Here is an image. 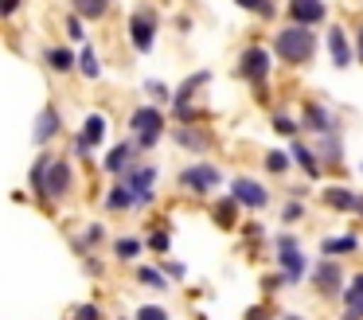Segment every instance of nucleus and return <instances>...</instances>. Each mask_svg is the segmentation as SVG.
Segmentation results:
<instances>
[{"label": "nucleus", "instance_id": "1", "mask_svg": "<svg viewBox=\"0 0 363 320\" xmlns=\"http://www.w3.org/2000/svg\"><path fill=\"white\" fill-rule=\"evenodd\" d=\"M320 43H324V35L316 28H301V23H289V20L281 28H274V35H269V47H274L277 62L289 70L308 67L316 59V51H320Z\"/></svg>", "mask_w": 363, "mask_h": 320}, {"label": "nucleus", "instance_id": "2", "mask_svg": "<svg viewBox=\"0 0 363 320\" xmlns=\"http://www.w3.org/2000/svg\"><path fill=\"white\" fill-rule=\"evenodd\" d=\"M223 168L215 160H207V156H196L191 164H184L180 172H176V192L188 195V199H211V195L223 192Z\"/></svg>", "mask_w": 363, "mask_h": 320}, {"label": "nucleus", "instance_id": "3", "mask_svg": "<svg viewBox=\"0 0 363 320\" xmlns=\"http://www.w3.org/2000/svg\"><path fill=\"white\" fill-rule=\"evenodd\" d=\"M125 129H129V137L137 140L141 153H152V148L168 137V109L157 106V101H141V106L129 109Z\"/></svg>", "mask_w": 363, "mask_h": 320}, {"label": "nucleus", "instance_id": "4", "mask_svg": "<svg viewBox=\"0 0 363 320\" xmlns=\"http://www.w3.org/2000/svg\"><path fill=\"white\" fill-rule=\"evenodd\" d=\"M274 67H277L274 47L258 43V39H250L246 47H238V55H235V78L246 82V86H269Z\"/></svg>", "mask_w": 363, "mask_h": 320}, {"label": "nucleus", "instance_id": "5", "mask_svg": "<svg viewBox=\"0 0 363 320\" xmlns=\"http://www.w3.org/2000/svg\"><path fill=\"white\" fill-rule=\"evenodd\" d=\"M125 39H129V51L133 55H152V47H157V39H160L157 4H149V0L133 4V12H129V20H125Z\"/></svg>", "mask_w": 363, "mask_h": 320}, {"label": "nucleus", "instance_id": "6", "mask_svg": "<svg viewBox=\"0 0 363 320\" xmlns=\"http://www.w3.org/2000/svg\"><path fill=\"white\" fill-rule=\"evenodd\" d=\"M274 258H277V270L285 273V281L289 285H301V281H308V273H313V265H308L305 250H301V238L293 231H281L274 242Z\"/></svg>", "mask_w": 363, "mask_h": 320}, {"label": "nucleus", "instance_id": "7", "mask_svg": "<svg viewBox=\"0 0 363 320\" xmlns=\"http://www.w3.org/2000/svg\"><path fill=\"white\" fill-rule=\"evenodd\" d=\"M301 137H324V133H336V129H344L340 125V114L328 106V101H320V98H308V101H301Z\"/></svg>", "mask_w": 363, "mask_h": 320}, {"label": "nucleus", "instance_id": "8", "mask_svg": "<svg viewBox=\"0 0 363 320\" xmlns=\"http://www.w3.org/2000/svg\"><path fill=\"white\" fill-rule=\"evenodd\" d=\"M121 180H125L129 192H133V211H149L152 203H157V180H160L157 164L137 160V164H133V168H129Z\"/></svg>", "mask_w": 363, "mask_h": 320}, {"label": "nucleus", "instance_id": "9", "mask_svg": "<svg viewBox=\"0 0 363 320\" xmlns=\"http://www.w3.org/2000/svg\"><path fill=\"white\" fill-rule=\"evenodd\" d=\"M74 187H79L74 160H71V156H55V160H51V168H48V199H51V207H59V203L71 199Z\"/></svg>", "mask_w": 363, "mask_h": 320}, {"label": "nucleus", "instance_id": "10", "mask_svg": "<svg viewBox=\"0 0 363 320\" xmlns=\"http://www.w3.org/2000/svg\"><path fill=\"white\" fill-rule=\"evenodd\" d=\"M227 192L238 199V207H242V211H254V215H258V211H266L269 199H274L269 184H262L258 176H235V180L227 184Z\"/></svg>", "mask_w": 363, "mask_h": 320}, {"label": "nucleus", "instance_id": "11", "mask_svg": "<svg viewBox=\"0 0 363 320\" xmlns=\"http://www.w3.org/2000/svg\"><path fill=\"white\" fill-rule=\"evenodd\" d=\"M308 281H313V289L320 297H344L347 273H344V265H340V258H320V262L313 265V273H308Z\"/></svg>", "mask_w": 363, "mask_h": 320}, {"label": "nucleus", "instance_id": "12", "mask_svg": "<svg viewBox=\"0 0 363 320\" xmlns=\"http://www.w3.org/2000/svg\"><path fill=\"white\" fill-rule=\"evenodd\" d=\"M324 51H328V62L336 70H347L355 62V39H352V31H347L344 23H332V28L324 31Z\"/></svg>", "mask_w": 363, "mask_h": 320}, {"label": "nucleus", "instance_id": "13", "mask_svg": "<svg viewBox=\"0 0 363 320\" xmlns=\"http://www.w3.org/2000/svg\"><path fill=\"white\" fill-rule=\"evenodd\" d=\"M172 145L188 156H203L215 148V133L207 125H172Z\"/></svg>", "mask_w": 363, "mask_h": 320}, {"label": "nucleus", "instance_id": "14", "mask_svg": "<svg viewBox=\"0 0 363 320\" xmlns=\"http://www.w3.org/2000/svg\"><path fill=\"white\" fill-rule=\"evenodd\" d=\"M281 12L289 23H301V28H324L328 23V4L324 0H285Z\"/></svg>", "mask_w": 363, "mask_h": 320}, {"label": "nucleus", "instance_id": "15", "mask_svg": "<svg viewBox=\"0 0 363 320\" xmlns=\"http://www.w3.org/2000/svg\"><path fill=\"white\" fill-rule=\"evenodd\" d=\"M137 160H141V148H137V140H133V137H125V140H118L113 148H106V156H102V172H106V176H113V180H121Z\"/></svg>", "mask_w": 363, "mask_h": 320}, {"label": "nucleus", "instance_id": "16", "mask_svg": "<svg viewBox=\"0 0 363 320\" xmlns=\"http://www.w3.org/2000/svg\"><path fill=\"white\" fill-rule=\"evenodd\" d=\"M40 59H43V67H48L55 78L79 75V47L74 43H48L40 51Z\"/></svg>", "mask_w": 363, "mask_h": 320}, {"label": "nucleus", "instance_id": "17", "mask_svg": "<svg viewBox=\"0 0 363 320\" xmlns=\"http://www.w3.org/2000/svg\"><path fill=\"white\" fill-rule=\"evenodd\" d=\"M63 133V109L55 106V101H48V106L35 114V125H32V140H35V148H48L51 140Z\"/></svg>", "mask_w": 363, "mask_h": 320}, {"label": "nucleus", "instance_id": "18", "mask_svg": "<svg viewBox=\"0 0 363 320\" xmlns=\"http://www.w3.org/2000/svg\"><path fill=\"white\" fill-rule=\"evenodd\" d=\"M289 156H293V168H301V172H305V180H308V184H316V180L324 176V164H320V156H316L313 140L293 137V140H289Z\"/></svg>", "mask_w": 363, "mask_h": 320}, {"label": "nucleus", "instance_id": "19", "mask_svg": "<svg viewBox=\"0 0 363 320\" xmlns=\"http://www.w3.org/2000/svg\"><path fill=\"white\" fill-rule=\"evenodd\" d=\"M313 148H316V156H320L324 172H340V168H344V129L324 133V137H313Z\"/></svg>", "mask_w": 363, "mask_h": 320}, {"label": "nucleus", "instance_id": "20", "mask_svg": "<svg viewBox=\"0 0 363 320\" xmlns=\"http://www.w3.org/2000/svg\"><path fill=\"white\" fill-rule=\"evenodd\" d=\"M51 160H55V153H40L32 160V172H28V187H32L35 203H40L43 211H55L51 199H48V168H51Z\"/></svg>", "mask_w": 363, "mask_h": 320}, {"label": "nucleus", "instance_id": "21", "mask_svg": "<svg viewBox=\"0 0 363 320\" xmlns=\"http://www.w3.org/2000/svg\"><path fill=\"white\" fill-rule=\"evenodd\" d=\"M211 70H191V75H184L180 82L172 86V106H180V101H199V94L211 86Z\"/></svg>", "mask_w": 363, "mask_h": 320}, {"label": "nucleus", "instance_id": "22", "mask_svg": "<svg viewBox=\"0 0 363 320\" xmlns=\"http://www.w3.org/2000/svg\"><path fill=\"white\" fill-rule=\"evenodd\" d=\"M355 199H359V192H352L347 184H328L320 192V203L332 215H355Z\"/></svg>", "mask_w": 363, "mask_h": 320}, {"label": "nucleus", "instance_id": "23", "mask_svg": "<svg viewBox=\"0 0 363 320\" xmlns=\"http://www.w3.org/2000/svg\"><path fill=\"white\" fill-rule=\"evenodd\" d=\"M359 234H324L320 238V258H340V262H344V258H352V254H359Z\"/></svg>", "mask_w": 363, "mask_h": 320}, {"label": "nucleus", "instance_id": "24", "mask_svg": "<svg viewBox=\"0 0 363 320\" xmlns=\"http://www.w3.org/2000/svg\"><path fill=\"white\" fill-rule=\"evenodd\" d=\"M238 199L235 195H223V199H215V207H211V223L219 226V231H238V226H242V215H238Z\"/></svg>", "mask_w": 363, "mask_h": 320}, {"label": "nucleus", "instance_id": "25", "mask_svg": "<svg viewBox=\"0 0 363 320\" xmlns=\"http://www.w3.org/2000/svg\"><path fill=\"white\" fill-rule=\"evenodd\" d=\"M340 320H363V270L352 273L344 285V312Z\"/></svg>", "mask_w": 363, "mask_h": 320}, {"label": "nucleus", "instance_id": "26", "mask_svg": "<svg viewBox=\"0 0 363 320\" xmlns=\"http://www.w3.org/2000/svg\"><path fill=\"white\" fill-rule=\"evenodd\" d=\"M102 207H106V215H125V211H133V192H129L125 180H113V184L106 187Z\"/></svg>", "mask_w": 363, "mask_h": 320}, {"label": "nucleus", "instance_id": "27", "mask_svg": "<svg viewBox=\"0 0 363 320\" xmlns=\"http://www.w3.org/2000/svg\"><path fill=\"white\" fill-rule=\"evenodd\" d=\"M79 133H82V137H86L94 148H102V145H106V137H110V117H106L102 109H90V114L82 117Z\"/></svg>", "mask_w": 363, "mask_h": 320}, {"label": "nucleus", "instance_id": "28", "mask_svg": "<svg viewBox=\"0 0 363 320\" xmlns=\"http://www.w3.org/2000/svg\"><path fill=\"white\" fill-rule=\"evenodd\" d=\"M71 246H74V254H79V258L94 254L98 246H106V226H102V223H86V226H82V231L71 238Z\"/></svg>", "mask_w": 363, "mask_h": 320}, {"label": "nucleus", "instance_id": "29", "mask_svg": "<svg viewBox=\"0 0 363 320\" xmlns=\"http://www.w3.org/2000/svg\"><path fill=\"white\" fill-rule=\"evenodd\" d=\"M110 254H113V262H141L145 238H137V234H118V238L110 242Z\"/></svg>", "mask_w": 363, "mask_h": 320}, {"label": "nucleus", "instance_id": "30", "mask_svg": "<svg viewBox=\"0 0 363 320\" xmlns=\"http://www.w3.org/2000/svg\"><path fill=\"white\" fill-rule=\"evenodd\" d=\"M102 55H98V47L94 43H90V39H86V43H79V75L82 78H86V82H98V78H102Z\"/></svg>", "mask_w": 363, "mask_h": 320}, {"label": "nucleus", "instance_id": "31", "mask_svg": "<svg viewBox=\"0 0 363 320\" xmlns=\"http://www.w3.org/2000/svg\"><path fill=\"white\" fill-rule=\"evenodd\" d=\"M71 12L82 16L86 23H102V20H110L113 0H71Z\"/></svg>", "mask_w": 363, "mask_h": 320}, {"label": "nucleus", "instance_id": "32", "mask_svg": "<svg viewBox=\"0 0 363 320\" xmlns=\"http://www.w3.org/2000/svg\"><path fill=\"white\" fill-rule=\"evenodd\" d=\"M230 4L250 12L254 20H262V23H274L277 16H281V4H277V0H230Z\"/></svg>", "mask_w": 363, "mask_h": 320}, {"label": "nucleus", "instance_id": "33", "mask_svg": "<svg viewBox=\"0 0 363 320\" xmlns=\"http://www.w3.org/2000/svg\"><path fill=\"white\" fill-rule=\"evenodd\" d=\"M269 129H274L277 137L293 140V137H301V117L289 114V109H269Z\"/></svg>", "mask_w": 363, "mask_h": 320}, {"label": "nucleus", "instance_id": "34", "mask_svg": "<svg viewBox=\"0 0 363 320\" xmlns=\"http://www.w3.org/2000/svg\"><path fill=\"white\" fill-rule=\"evenodd\" d=\"M145 250L157 254V258H168V250H172V231H168V223H157L145 234Z\"/></svg>", "mask_w": 363, "mask_h": 320}, {"label": "nucleus", "instance_id": "35", "mask_svg": "<svg viewBox=\"0 0 363 320\" xmlns=\"http://www.w3.org/2000/svg\"><path fill=\"white\" fill-rule=\"evenodd\" d=\"M262 168H266L269 176H285V172L293 168L289 148H266V156H262Z\"/></svg>", "mask_w": 363, "mask_h": 320}, {"label": "nucleus", "instance_id": "36", "mask_svg": "<svg viewBox=\"0 0 363 320\" xmlns=\"http://www.w3.org/2000/svg\"><path fill=\"white\" fill-rule=\"evenodd\" d=\"M137 285H145V289H157V293H164L168 289V273L160 270V265H137Z\"/></svg>", "mask_w": 363, "mask_h": 320}, {"label": "nucleus", "instance_id": "37", "mask_svg": "<svg viewBox=\"0 0 363 320\" xmlns=\"http://www.w3.org/2000/svg\"><path fill=\"white\" fill-rule=\"evenodd\" d=\"M141 90H145V98H149V101H157V106H172V86H168V82H160V78H145V86H141Z\"/></svg>", "mask_w": 363, "mask_h": 320}, {"label": "nucleus", "instance_id": "38", "mask_svg": "<svg viewBox=\"0 0 363 320\" xmlns=\"http://www.w3.org/2000/svg\"><path fill=\"white\" fill-rule=\"evenodd\" d=\"M63 35H67V43H86V20H82V16H74V12H67V20H63Z\"/></svg>", "mask_w": 363, "mask_h": 320}, {"label": "nucleus", "instance_id": "39", "mask_svg": "<svg viewBox=\"0 0 363 320\" xmlns=\"http://www.w3.org/2000/svg\"><path fill=\"white\" fill-rule=\"evenodd\" d=\"M305 215H308L305 199H289V203L281 207V215H277V219H281V226H285V231H293L297 223H305Z\"/></svg>", "mask_w": 363, "mask_h": 320}, {"label": "nucleus", "instance_id": "40", "mask_svg": "<svg viewBox=\"0 0 363 320\" xmlns=\"http://www.w3.org/2000/svg\"><path fill=\"white\" fill-rule=\"evenodd\" d=\"M133 320H172V312H168L164 304H141Z\"/></svg>", "mask_w": 363, "mask_h": 320}, {"label": "nucleus", "instance_id": "41", "mask_svg": "<svg viewBox=\"0 0 363 320\" xmlns=\"http://www.w3.org/2000/svg\"><path fill=\"white\" fill-rule=\"evenodd\" d=\"M71 320H102V309H98L94 301H82L71 309Z\"/></svg>", "mask_w": 363, "mask_h": 320}, {"label": "nucleus", "instance_id": "42", "mask_svg": "<svg viewBox=\"0 0 363 320\" xmlns=\"http://www.w3.org/2000/svg\"><path fill=\"white\" fill-rule=\"evenodd\" d=\"M24 4H28V0H0V23H4V20H16V16L24 12Z\"/></svg>", "mask_w": 363, "mask_h": 320}, {"label": "nucleus", "instance_id": "43", "mask_svg": "<svg viewBox=\"0 0 363 320\" xmlns=\"http://www.w3.org/2000/svg\"><path fill=\"white\" fill-rule=\"evenodd\" d=\"M289 285V281H285V273L277 270V273H266V277H262V289H266V293H277V289H285Z\"/></svg>", "mask_w": 363, "mask_h": 320}, {"label": "nucleus", "instance_id": "44", "mask_svg": "<svg viewBox=\"0 0 363 320\" xmlns=\"http://www.w3.org/2000/svg\"><path fill=\"white\" fill-rule=\"evenodd\" d=\"M242 320H277V312L274 309H266V304H254V309H246V316Z\"/></svg>", "mask_w": 363, "mask_h": 320}, {"label": "nucleus", "instance_id": "45", "mask_svg": "<svg viewBox=\"0 0 363 320\" xmlns=\"http://www.w3.org/2000/svg\"><path fill=\"white\" fill-rule=\"evenodd\" d=\"M160 270H164L168 277H176V281H184V277H188V265H184V262H164Z\"/></svg>", "mask_w": 363, "mask_h": 320}, {"label": "nucleus", "instance_id": "46", "mask_svg": "<svg viewBox=\"0 0 363 320\" xmlns=\"http://www.w3.org/2000/svg\"><path fill=\"white\" fill-rule=\"evenodd\" d=\"M82 265H86V273H90V277H102V258L86 254V258H82Z\"/></svg>", "mask_w": 363, "mask_h": 320}, {"label": "nucleus", "instance_id": "47", "mask_svg": "<svg viewBox=\"0 0 363 320\" xmlns=\"http://www.w3.org/2000/svg\"><path fill=\"white\" fill-rule=\"evenodd\" d=\"M352 39H355V55H363V16L355 20V31H352Z\"/></svg>", "mask_w": 363, "mask_h": 320}, {"label": "nucleus", "instance_id": "48", "mask_svg": "<svg viewBox=\"0 0 363 320\" xmlns=\"http://www.w3.org/2000/svg\"><path fill=\"white\" fill-rule=\"evenodd\" d=\"M176 31H180V35H188V31H191V16H188V12L176 16Z\"/></svg>", "mask_w": 363, "mask_h": 320}, {"label": "nucleus", "instance_id": "49", "mask_svg": "<svg viewBox=\"0 0 363 320\" xmlns=\"http://www.w3.org/2000/svg\"><path fill=\"white\" fill-rule=\"evenodd\" d=\"M308 195V184H289V199H305Z\"/></svg>", "mask_w": 363, "mask_h": 320}, {"label": "nucleus", "instance_id": "50", "mask_svg": "<svg viewBox=\"0 0 363 320\" xmlns=\"http://www.w3.org/2000/svg\"><path fill=\"white\" fill-rule=\"evenodd\" d=\"M355 219H363V192H359V199H355Z\"/></svg>", "mask_w": 363, "mask_h": 320}, {"label": "nucleus", "instance_id": "51", "mask_svg": "<svg viewBox=\"0 0 363 320\" xmlns=\"http://www.w3.org/2000/svg\"><path fill=\"white\" fill-rule=\"evenodd\" d=\"M277 320H305L301 312H285V316H277Z\"/></svg>", "mask_w": 363, "mask_h": 320}, {"label": "nucleus", "instance_id": "52", "mask_svg": "<svg viewBox=\"0 0 363 320\" xmlns=\"http://www.w3.org/2000/svg\"><path fill=\"white\" fill-rule=\"evenodd\" d=\"M355 62H359V67H363V55H355Z\"/></svg>", "mask_w": 363, "mask_h": 320}, {"label": "nucleus", "instance_id": "53", "mask_svg": "<svg viewBox=\"0 0 363 320\" xmlns=\"http://www.w3.org/2000/svg\"><path fill=\"white\" fill-rule=\"evenodd\" d=\"M359 172H363V160H359Z\"/></svg>", "mask_w": 363, "mask_h": 320}, {"label": "nucleus", "instance_id": "54", "mask_svg": "<svg viewBox=\"0 0 363 320\" xmlns=\"http://www.w3.org/2000/svg\"><path fill=\"white\" fill-rule=\"evenodd\" d=\"M118 320H121V316H118Z\"/></svg>", "mask_w": 363, "mask_h": 320}]
</instances>
